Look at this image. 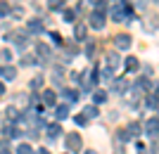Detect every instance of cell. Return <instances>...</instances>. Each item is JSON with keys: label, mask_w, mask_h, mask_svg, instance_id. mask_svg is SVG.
<instances>
[{"label": "cell", "mask_w": 159, "mask_h": 154, "mask_svg": "<svg viewBox=\"0 0 159 154\" xmlns=\"http://www.w3.org/2000/svg\"><path fill=\"white\" fill-rule=\"evenodd\" d=\"M66 149H69V152H79L81 149V135L79 133L66 135Z\"/></svg>", "instance_id": "obj_1"}, {"label": "cell", "mask_w": 159, "mask_h": 154, "mask_svg": "<svg viewBox=\"0 0 159 154\" xmlns=\"http://www.w3.org/2000/svg\"><path fill=\"white\" fill-rule=\"evenodd\" d=\"M131 43H133V40H131V36H128V33H119L116 38H114V45L119 47V50H128Z\"/></svg>", "instance_id": "obj_2"}, {"label": "cell", "mask_w": 159, "mask_h": 154, "mask_svg": "<svg viewBox=\"0 0 159 154\" xmlns=\"http://www.w3.org/2000/svg\"><path fill=\"white\" fill-rule=\"evenodd\" d=\"M90 26L93 29H105V14H100V12H93L90 14Z\"/></svg>", "instance_id": "obj_3"}, {"label": "cell", "mask_w": 159, "mask_h": 154, "mask_svg": "<svg viewBox=\"0 0 159 154\" xmlns=\"http://www.w3.org/2000/svg\"><path fill=\"white\" fill-rule=\"evenodd\" d=\"M60 135H62V126L60 123H50V126H48V138H50V140H57Z\"/></svg>", "instance_id": "obj_4"}, {"label": "cell", "mask_w": 159, "mask_h": 154, "mask_svg": "<svg viewBox=\"0 0 159 154\" xmlns=\"http://www.w3.org/2000/svg\"><path fill=\"white\" fill-rule=\"evenodd\" d=\"M145 130H147L150 138H157V116H152V119L145 123Z\"/></svg>", "instance_id": "obj_5"}, {"label": "cell", "mask_w": 159, "mask_h": 154, "mask_svg": "<svg viewBox=\"0 0 159 154\" xmlns=\"http://www.w3.org/2000/svg\"><path fill=\"white\" fill-rule=\"evenodd\" d=\"M124 67H126L128 71H138V69H140L138 57H126V59H124Z\"/></svg>", "instance_id": "obj_6"}, {"label": "cell", "mask_w": 159, "mask_h": 154, "mask_svg": "<svg viewBox=\"0 0 159 154\" xmlns=\"http://www.w3.org/2000/svg\"><path fill=\"white\" fill-rule=\"evenodd\" d=\"M43 29H45V26H43V21H40V19H31V21H29V31H31V33H43Z\"/></svg>", "instance_id": "obj_7"}, {"label": "cell", "mask_w": 159, "mask_h": 154, "mask_svg": "<svg viewBox=\"0 0 159 154\" xmlns=\"http://www.w3.org/2000/svg\"><path fill=\"white\" fill-rule=\"evenodd\" d=\"M55 116L60 121H64L66 116H69V107H66V104H57V107H55Z\"/></svg>", "instance_id": "obj_8"}, {"label": "cell", "mask_w": 159, "mask_h": 154, "mask_svg": "<svg viewBox=\"0 0 159 154\" xmlns=\"http://www.w3.org/2000/svg\"><path fill=\"white\" fill-rule=\"evenodd\" d=\"M62 97H66L69 102H79V90H71V88H64V90H62Z\"/></svg>", "instance_id": "obj_9"}, {"label": "cell", "mask_w": 159, "mask_h": 154, "mask_svg": "<svg viewBox=\"0 0 159 154\" xmlns=\"http://www.w3.org/2000/svg\"><path fill=\"white\" fill-rule=\"evenodd\" d=\"M86 33H88L86 24H76V29H74V36H76V40H86Z\"/></svg>", "instance_id": "obj_10"}, {"label": "cell", "mask_w": 159, "mask_h": 154, "mask_svg": "<svg viewBox=\"0 0 159 154\" xmlns=\"http://www.w3.org/2000/svg\"><path fill=\"white\" fill-rule=\"evenodd\" d=\"M55 100H57V97H55V90H45V93H43V104L55 107Z\"/></svg>", "instance_id": "obj_11"}, {"label": "cell", "mask_w": 159, "mask_h": 154, "mask_svg": "<svg viewBox=\"0 0 159 154\" xmlns=\"http://www.w3.org/2000/svg\"><path fill=\"white\" fill-rule=\"evenodd\" d=\"M0 76H2L5 81H14V78H17V69H14V67H5Z\"/></svg>", "instance_id": "obj_12"}, {"label": "cell", "mask_w": 159, "mask_h": 154, "mask_svg": "<svg viewBox=\"0 0 159 154\" xmlns=\"http://www.w3.org/2000/svg\"><path fill=\"white\" fill-rule=\"evenodd\" d=\"M36 52H38L43 59H48V57H50V47H48L45 43H36Z\"/></svg>", "instance_id": "obj_13"}, {"label": "cell", "mask_w": 159, "mask_h": 154, "mask_svg": "<svg viewBox=\"0 0 159 154\" xmlns=\"http://www.w3.org/2000/svg\"><path fill=\"white\" fill-rule=\"evenodd\" d=\"M126 133H128V138H135V135H140V123H138V121H133V123H128Z\"/></svg>", "instance_id": "obj_14"}, {"label": "cell", "mask_w": 159, "mask_h": 154, "mask_svg": "<svg viewBox=\"0 0 159 154\" xmlns=\"http://www.w3.org/2000/svg\"><path fill=\"white\" fill-rule=\"evenodd\" d=\"M83 116H86V119H95V116H100V109L95 107V104H90V107L83 109Z\"/></svg>", "instance_id": "obj_15"}, {"label": "cell", "mask_w": 159, "mask_h": 154, "mask_svg": "<svg viewBox=\"0 0 159 154\" xmlns=\"http://www.w3.org/2000/svg\"><path fill=\"white\" fill-rule=\"evenodd\" d=\"M105 100H107V93H105V90H95V93H93V102H95V104H102Z\"/></svg>", "instance_id": "obj_16"}, {"label": "cell", "mask_w": 159, "mask_h": 154, "mask_svg": "<svg viewBox=\"0 0 159 154\" xmlns=\"http://www.w3.org/2000/svg\"><path fill=\"white\" fill-rule=\"evenodd\" d=\"M126 86H128L126 78H116V81H114V90H116V93H124V90H126Z\"/></svg>", "instance_id": "obj_17"}, {"label": "cell", "mask_w": 159, "mask_h": 154, "mask_svg": "<svg viewBox=\"0 0 159 154\" xmlns=\"http://www.w3.org/2000/svg\"><path fill=\"white\" fill-rule=\"evenodd\" d=\"M2 133H5V138H17V135H19V133H17V128H14L12 123H7V126L2 128Z\"/></svg>", "instance_id": "obj_18"}, {"label": "cell", "mask_w": 159, "mask_h": 154, "mask_svg": "<svg viewBox=\"0 0 159 154\" xmlns=\"http://www.w3.org/2000/svg\"><path fill=\"white\" fill-rule=\"evenodd\" d=\"M62 17H64L66 24H74V19H76V10H64V12H62Z\"/></svg>", "instance_id": "obj_19"}, {"label": "cell", "mask_w": 159, "mask_h": 154, "mask_svg": "<svg viewBox=\"0 0 159 154\" xmlns=\"http://www.w3.org/2000/svg\"><path fill=\"white\" fill-rule=\"evenodd\" d=\"M5 114H7V119H17V121H19L21 119V114H19V109H17V107H7V112H5Z\"/></svg>", "instance_id": "obj_20"}, {"label": "cell", "mask_w": 159, "mask_h": 154, "mask_svg": "<svg viewBox=\"0 0 159 154\" xmlns=\"http://www.w3.org/2000/svg\"><path fill=\"white\" fill-rule=\"evenodd\" d=\"M107 64H109V69L114 71V67H119V55H107Z\"/></svg>", "instance_id": "obj_21"}, {"label": "cell", "mask_w": 159, "mask_h": 154, "mask_svg": "<svg viewBox=\"0 0 159 154\" xmlns=\"http://www.w3.org/2000/svg\"><path fill=\"white\" fill-rule=\"evenodd\" d=\"M145 104H147V109H157V95H147V100H145Z\"/></svg>", "instance_id": "obj_22"}, {"label": "cell", "mask_w": 159, "mask_h": 154, "mask_svg": "<svg viewBox=\"0 0 159 154\" xmlns=\"http://www.w3.org/2000/svg\"><path fill=\"white\" fill-rule=\"evenodd\" d=\"M17 154H33V149H31V145H26V142H21L19 147H17Z\"/></svg>", "instance_id": "obj_23"}, {"label": "cell", "mask_w": 159, "mask_h": 154, "mask_svg": "<svg viewBox=\"0 0 159 154\" xmlns=\"http://www.w3.org/2000/svg\"><path fill=\"white\" fill-rule=\"evenodd\" d=\"M14 45L19 47V50H24V47H26V38H24V36H14Z\"/></svg>", "instance_id": "obj_24"}, {"label": "cell", "mask_w": 159, "mask_h": 154, "mask_svg": "<svg viewBox=\"0 0 159 154\" xmlns=\"http://www.w3.org/2000/svg\"><path fill=\"white\" fill-rule=\"evenodd\" d=\"M40 86H43V76H36V78H31V88H33V90H38Z\"/></svg>", "instance_id": "obj_25"}, {"label": "cell", "mask_w": 159, "mask_h": 154, "mask_svg": "<svg viewBox=\"0 0 159 154\" xmlns=\"http://www.w3.org/2000/svg\"><path fill=\"white\" fill-rule=\"evenodd\" d=\"M74 121H76L79 126H86V123H88V119H86L83 114H76V116H74Z\"/></svg>", "instance_id": "obj_26"}, {"label": "cell", "mask_w": 159, "mask_h": 154, "mask_svg": "<svg viewBox=\"0 0 159 154\" xmlns=\"http://www.w3.org/2000/svg\"><path fill=\"white\" fill-rule=\"evenodd\" d=\"M50 40H52L55 45H62V36H60V33H55V31L50 33Z\"/></svg>", "instance_id": "obj_27"}, {"label": "cell", "mask_w": 159, "mask_h": 154, "mask_svg": "<svg viewBox=\"0 0 159 154\" xmlns=\"http://www.w3.org/2000/svg\"><path fill=\"white\" fill-rule=\"evenodd\" d=\"M5 14H10V5H7V2H0V17H5Z\"/></svg>", "instance_id": "obj_28"}, {"label": "cell", "mask_w": 159, "mask_h": 154, "mask_svg": "<svg viewBox=\"0 0 159 154\" xmlns=\"http://www.w3.org/2000/svg\"><path fill=\"white\" fill-rule=\"evenodd\" d=\"M50 2V10H60L62 7V0H48Z\"/></svg>", "instance_id": "obj_29"}, {"label": "cell", "mask_w": 159, "mask_h": 154, "mask_svg": "<svg viewBox=\"0 0 159 154\" xmlns=\"http://www.w3.org/2000/svg\"><path fill=\"white\" fill-rule=\"evenodd\" d=\"M0 57H2V59H12V52H10V50H0Z\"/></svg>", "instance_id": "obj_30"}, {"label": "cell", "mask_w": 159, "mask_h": 154, "mask_svg": "<svg viewBox=\"0 0 159 154\" xmlns=\"http://www.w3.org/2000/svg\"><path fill=\"white\" fill-rule=\"evenodd\" d=\"M12 17H24V10H21V7H17V10H12Z\"/></svg>", "instance_id": "obj_31"}, {"label": "cell", "mask_w": 159, "mask_h": 154, "mask_svg": "<svg viewBox=\"0 0 159 154\" xmlns=\"http://www.w3.org/2000/svg\"><path fill=\"white\" fill-rule=\"evenodd\" d=\"M93 52H95V45H86V55L88 57H93Z\"/></svg>", "instance_id": "obj_32"}, {"label": "cell", "mask_w": 159, "mask_h": 154, "mask_svg": "<svg viewBox=\"0 0 159 154\" xmlns=\"http://www.w3.org/2000/svg\"><path fill=\"white\" fill-rule=\"evenodd\" d=\"M119 140H124V142H126V140H131V138H128V133H126V130H121V133H119Z\"/></svg>", "instance_id": "obj_33"}, {"label": "cell", "mask_w": 159, "mask_h": 154, "mask_svg": "<svg viewBox=\"0 0 159 154\" xmlns=\"http://www.w3.org/2000/svg\"><path fill=\"white\" fill-rule=\"evenodd\" d=\"M36 154H50V149H45V147H40V149H38V152H36Z\"/></svg>", "instance_id": "obj_34"}, {"label": "cell", "mask_w": 159, "mask_h": 154, "mask_svg": "<svg viewBox=\"0 0 159 154\" xmlns=\"http://www.w3.org/2000/svg\"><path fill=\"white\" fill-rule=\"evenodd\" d=\"M0 154H12V152H10V149H0Z\"/></svg>", "instance_id": "obj_35"}, {"label": "cell", "mask_w": 159, "mask_h": 154, "mask_svg": "<svg viewBox=\"0 0 159 154\" xmlns=\"http://www.w3.org/2000/svg\"><path fill=\"white\" fill-rule=\"evenodd\" d=\"M2 93H5V86H2V83H0V95H2Z\"/></svg>", "instance_id": "obj_36"}, {"label": "cell", "mask_w": 159, "mask_h": 154, "mask_svg": "<svg viewBox=\"0 0 159 154\" xmlns=\"http://www.w3.org/2000/svg\"><path fill=\"white\" fill-rule=\"evenodd\" d=\"M86 154H98V152H95V149H88V152Z\"/></svg>", "instance_id": "obj_37"}, {"label": "cell", "mask_w": 159, "mask_h": 154, "mask_svg": "<svg viewBox=\"0 0 159 154\" xmlns=\"http://www.w3.org/2000/svg\"><path fill=\"white\" fill-rule=\"evenodd\" d=\"M0 74H2V69H0Z\"/></svg>", "instance_id": "obj_38"}, {"label": "cell", "mask_w": 159, "mask_h": 154, "mask_svg": "<svg viewBox=\"0 0 159 154\" xmlns=\"http://www.w3.org/2000/svg\"><path fill=\"white\" fill-rule=\"evenodd\" d=\"M90 2H93V0H90Z\"/></svg>", "instance_id": "obj_39"}]
</instances>
